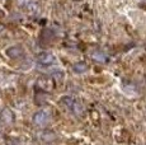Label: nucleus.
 Instances as JSON below:
<instances>
[{"mask_svg": "<svg viewBox=\"0 0 146 145\" xmlns=\"http://www.w3.org/2000/svg\"><path fill=\"white\" fill-rule=\"evenodd\" d=\"M61 104H64L65 108H67L69 111H71L72 113H75V115H78V116H80L81 113H83V107H81V104L75 98H72V97H67V96L62 97V98H61Z\"/></svg>", "mask_w": 146, "mask_h": 145, "instance_id": "1", "label": "nucleus"}, {"mask_svg": "<svg viewBox=\"0 0 146 145\" xmlns=\"http://www.w3.org/2000/svg\"><path fill=\"white\" fill-rule=\"evenodd\" d=\"M50 118H51V115H50L48 111L42 110V111H38V112L35 113V116H33V122H35V125H37V126H46V125L48 124Z\"/></svg>", "mask_w": 146, "mask_h": 145, "instance_id": "2", "label": "nucleus"}, {"mask_svg": "<svg viewBox=\"0 0 146 145\" xmlns=\"http://www.w3.org/2000/svg\"><path fill=\"white\" fill-rule=\"evenodd\" d=\"M36 87L42 92H51L53 87H55V83L51 78L48 76H41L38 78V80L36 82Z\"/></svg>", "mask_w": 146, "mask_h": 145, "instance_id": "3", "label": "nucleus"}, {"mask_svg": "<svg viewBox=\"0 0 146 145\" xmlns=\"http://www.w3.org/2000/svg\"><path fill=\"white\" fill-rule=\"evenodd\" d=\"M37 61L41 64V65H52V64L56 63V57L53 56L51 52H41V54H38L37 56Z\"/></svg>", "mask_w": 146, "mask_h": 145, "instance_id": "4", "label": "nucleus"}, {"mask_svg": "<svg viewBox=\"0 0 146 145\" xmlns=\"http://www.w3.org/2000/svg\"><path fill=\"white\" fill-rule=\"evenodd\" d=\"M7 55L10 59H19L24 55V50L21 46H12L7 49Z\"/></svg>", "mask_w": 146, "mask_h": 145, "instance_id": "5", "label": "nucleus"}, {"mask_svg": "<svg viewBox=\"0 0 146 145\" xmlns=\"http://www.w3.org/2000/svg\"><path fill=\"white\" fill-rule=\"evenodd\" d=\"M0 117H1V121L4 122V124H8V125L12 124L14 121V113L12 112V110H9V108H4V110L1 111Z\"/></svg>", "mask_w": 146, "mask_h": 145, "instance_id": "6", "label": "nucleus"}, {"mask_svg": "<svg viewBox=\"0 0 146 145\" xmlns=\"http://www.w3.org/2000/svg\"><path fill=\"white\" fill-rule=\"evenodd\" d=\"M53 37H55V36H53L51 29H43L42 31V35H41V42L43 45H48L52 42Z\"/></svg>", "mask_w": 146, "mask_h": 145, "instance_id": "7", "label": "nucleus"}, {"mask_svg": "<svg viewBox=\"0 0 146 145\" xmlns=\"http://www.w3.org/2000/svg\"><path fill=\"white\" fill-rule=\"evenodd\" d=\"M72 69H74L75 72H78V74H81V72H85L88 70V65H86L85 63H76L74 66H72Z\"/></svg>", "mask_w": 146, "mask_h": 145, "instance_id": "8", "label": "nucleus"}, {"mask_svg": "<svg viewBox=\"0 0 146 145\" xmlns=\"http://www.w3.org/2000/svg\"><path fill=\"white\" fill-rule=\"evenodd\" d=\"M92 57H93V60L98 61V63H106V61H107V56H106L104 54H103V52H100V51L93 52Z\"/></svg>", "mask_w": 146, "mask_h": 145, "instance_id": "9", "label": "nucleus"}, {"mask_svg": "<svg viewBox=\"0 0 146 145\" xmlns=\"http://www.w3.org/2000/svg\"><path fill=\"white\" fill-rule=\"evenodd\" d=\"M48 99V97H46L44 94H41V93H38V94H36V98H35V102L37 103L38 106H42L43 103H46V101Z\"/></svg>", "mask_w": 146, "mask_h": 145, "instance_id": "10", "label": "nucleus"}, {"mask_svg": "<svg viewBox=\"0 0 146 145\" xmlns=\"http://www.w3.org/2000/svg\"><path fill=\"white\" fill-rule=\"evenodd\" d=\"M7 145H21V144H19V140H17V139L10 138V139H8Z\"/></svg>", "mask_w": 146, "mask_h": 145, "instance_id": "11", "label": "nucleus"}]
</instances>
